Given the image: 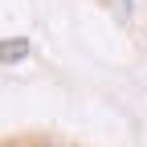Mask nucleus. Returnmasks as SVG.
I'll list each match as a JSON object with an SVG mask.
<instances>
[{
	"label": "nucleus",
	"instance_id": "1",
	"mask_svg": "<svg viewBox=\"0 0 147 147\" xmlns=\"http://www.w3.org/2000/svg\"><path fill=\"white\" fill-rule=\"evenodd\" d=\"M29 37H4V41H0V61L4 65H16V61H25L29 57Z\"/></svg>",
	"mask_w": 147,
	"mask_h": 147
}]
</instances>
